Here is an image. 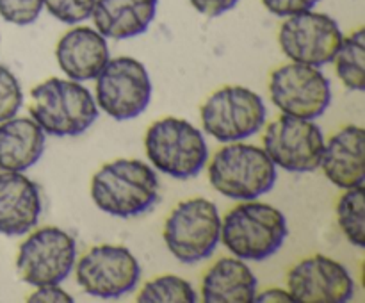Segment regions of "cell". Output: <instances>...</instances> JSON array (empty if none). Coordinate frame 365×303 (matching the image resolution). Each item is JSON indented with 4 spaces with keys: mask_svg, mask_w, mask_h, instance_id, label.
<instances>
[{
    "mask_svg": "<svg viewBox=\"0 0 365 303\" xmlns=\"http://www.w3.org/2000/svg\"><path fill=\"white\" fill-rule=\"evenodd\" d=\"M91 198L102 212L135 217L148 212L159 200V177L139 159H116L93 175Z\"/></svg>",
    "mask_w": 365,
    "mask_h": 303,
    "instance_id": "1",
    "label": "cell"
},
{
    "mask_svg": "<svg viewBox=\"0 0 365 303\" xmlns=\"http://www.w3.org/2000/svg\"><path fill=\"white\" fill-rule=\"evenodd\" d=\"M41 191L24 171H0V234L25 235L41 217Z\"/></svg>",
    "mask_w": 365,
    "mask_h": 303,
    "instance_id": "15",
    "label": "cell"
},
{
    "mask_svg": "<svg viewBox=\"0 0 365 303\" xmlns=\"http://www.w3.org/2000/svg\"><path fill=\"white\" fill-rule=\"evenodd\" d=\"M56 59L71 81H93L110 59L107 38L96 29L73 27L57 41Z\"/></svg>",
    "mask_w": 365,
    "mask_h": 303,
    "instance_id": "16",
    "label": "cell"
},
{
    "mask_svg": "<svg viewBox=\"0 0 365 303\" xmlns=\"http://www.w3.org/2000/svg\"><path fill=\"white\" fill-rule=\"evenodd\" d=\"M260 2L274 16L287 18L292 14L303 13V11L314 9L319 0H260Z\"/></svg>",
    "mask_w": 365,
    "mask_h": 303,
    "instance_id": "27",
    "label": "cell"
},
{
    "mask_svg": "<svg viewBox=\"0 0 365 303\" xmlns=\"http://www.w3.org/2000/svg\"><path fill=\"white\" fill-rule=\"evenodd\" d=\"M269 96L282 114L316 120L330 107L331 86L321 68L291 61L271 73Z\"/></svg>",
    "mask_w": 365,
    "mask_h": 303,
    "instance_id": "11",
    "label": "cell"
},
{
    "mask_svg": "<svg viewBox=\"0 0 365 303\" xmlns=\"http://www.w3.org/2000/svg\"><path fill=\"white\" fill-rule=\"evenodd\" d=\"M287 291L296 303H344L355 294V280L337 260L312 255L291 267Z\"/></svg>",
    "mask_w": 365,
    "mask_h": 303,
    "instance_id": "14",
    "label": "cell"
},
{
    "mask_svg": "<svg viewBox=\"0 0 365 303\" xmlns=\"http://www.w3.org/2000/svg\"><path fill=\"white\" fill-rule=\"evenodd\" d=\"M46 134L32 118L0 121V170L27 171L41 159Z\"/></svg>",
    "mask_w": 365,
    "mask_h": 303,
    "instance_id": "20",
    "label": "cell"
},
{
    "mask_svg": "<svg viewBox=\"0 0 365 303\" xmlns=\"http://www.w3.org/2000/svg\"><path fill=\"white\" fill-rule=\"evenodd\" d=\"M77 242L59 227H41L21 242L16 257V269L29 285L63 284L73 271Z\"/></svg>",
    "mask_w": 365,
    "mask_h": 303,
    "instance_id": "10",
    "label": "cell"
},
{
    "mask_svg": "<svg viewBox=\"0 0 365 303\" xmlns=\"http://www.w3.org/2000/svg\"><path fill=\"white\" fill-rule=\"evenodd\" d=\"M342 38L337 20L312 9L287 16L278 31V45L289 59L317 68L334 61Z\"/></svg>",
    "mask_w": 365,
    "mask_h": 303,
    "instance_id": "13",
    "label": "cell"
},
{
    "mask_svg": "<svg viewBox=\"0 0 365 303\" xmlns=\"http://www.w3.org/2000/svg\"><path fill=\"white\" fill-rule=\"evenodd\" d=\"M221 239V214L216 203L203 196L178 203L164 223V242L182 264L209 259Z\"/></svg>",
    "mask_w": 365,
    "mask_h": 303,
    "instance_id": "6",
    "label": "cell"
},
{
    "mask_svg": "<svg viewBox=\"0 0 365 303\" xmlns=\"http://www.w3.org/2000/svg\"><path fill=\"white\" fill-rule=\"evenodd\" d=\"M24 103L20 81L7 66L0 64V121L16 116Z\"/></svg>",
    "mask_w": 365,
    "mask_h": 303,
    "instance_id": "24",
    "label": "cell"
},
{
    "mask_svg": "<svg viewBox=\"0 0 365 303\" xmlns=\"http://www.w3.org/2000/svg\"><path fill=\"white\" fill-rule=\"evenodd\" d=\"M202 127L220 143L245 141L266 125L262 96L245 86H225L214 91L200 109Z\"/></svg>",
    "mask_w": 365,
    "mask_h": 303,
    "instance_id": "7",
    "label": "cell"
},
{
    "mask_svg": "<svg viewBox=\"0 0 365 303\" xmlns=\"http://www.w3.org/2000/svg\"><path fill=\"white\" fill-rule=\"evenodd\" d=\"M135 299L139 303H196L198 292L185 278L177 274H163L146 282Z\"/></svg>",
    "mask_w": 365,
    "mask_h": 303,
    "instance_id": "23",
    "label": "cell"
},
{
    "mask_svg": "<svg viewBox=\"0 0 365 303\" xmlns=\"http://www.w3.org/2000/svg\"><path fill=\"white\" fill-rule=\"evenodd\" d=\"M319 168L328 180L341 189L364 185L365 130L359 125H346L324 141Z\"/></svg>",
    "mask_w": 365,
    "mask_h": 303,
    "instance_id": "17",
    "label": "cell"
},
{
    "mask_svg": "<svg viewBox=\"0 0 365 303\" xmlns=\"http://www.w3.org/2000/svg\"><path fill=\"white\" fill-rule=\"evenodd\" d=\"M31 118L45 134L56 138L81 135L98 118L95 96L77 81L52 77L31 91Z\"/></svg>",
    "mask_w": 365,
    "mask_h": 303,
    "instance_id": "2",
    "label": "cell"
},
{
    "mask_svg": "<svg viewBox=\"0 0 365 303\" xmlns=\"http://www.w3.org/2000/svg\"><path fill=\"white\" fill-rule=\"evenodd\" d=\"M75 278L86 294L100 299H118L138 287L141 266L127 246L98 245L75 262Z\"/></svg>",
    "mask_w": 365,
    "mask_h": 303,
    "instance_id": "9",
    "label": "cell"
},
{
    "mask_svg": "<svg viewBox=\"0 0 365 303\" xmlns=\"http://www.w3.org/2000/svg\"><path fill=\"white\" fill-rule=\"evenodd\" d=\"M241 0H189L192 7L198 11L200 14L209 18H217L221 14L228 13L234 9Z\"/></svg>",
    "mask_w": 365,
    "mask_h": 303,
    "instance_id": "29",
    "label": "cell"
},
{
    "mask_svg": "<svg viewBox=\"0 0 365 303\" xmlns=\"http://www.w3.org/2000/svg\"><path fill=\"white\" fill-rule=\"evenodd\" d=\"M337 221L342 234L356 248L365 246V189H344L337 202Z\"/></svg>",
    "mask_w": 365,
    "mask_h": 303,
    "instance_id": "22",
    "label": "cell"
},
{
    "mask_svg": "<svg viewBox=\"0 0 365 303\" xmlns=\"http://www.w3.org/2000/svg\"><path fill=\"white\" fill-rule=\"evenodd\" d=\"M95 2L96 0H43V7H46L56 20L77 25L91 18Z\"/></svg>",
    "mask_w": 365,
    "mask_h": 303,
    "instance_id": "25",
    "label": "cell"
},
{
    "mask_svg": "<svg viewBox=\"0 0 365 303\" xmlns=\"http://www.w3.org/2000/svg\"><path fill=\"white\" fill-rule=\"evenodd\" d=\"M277 166L266 150L248 143H227L209 164L210 185L230 200H257L274 188Z\"/></svg>",
    "mask_w": 365,
    "mask_h": 303,
    "instance_id": "4",
    "label": "cell"
},
{
    "mask_svg": "<svg viewBox=\"0 0 365 303\" xmlns=\"http://www.w3.org/2000/svg\"><path fill=\"white\" fill-rule=\"evenodd\" d=\"M159 0H96L91 18L103 38L130 39L148 31Z\"/></svg>",
    "mask_w": 365,
    "mask_h": 303,
    "instance_id": "18",
    "label": "cell"
},
{
    "mask_svg": "<svg viewBox=\"0 0 365 303\" xmlns=\"http://www.w3.org/2000/svg\"><path fill=\"white\" fill-rule=\"evenodd\" d=\"M335 71L342 84L351 91H364L365 88V29L360 27L342 38L335 53Z\"/></svg>",
    "mask_w": 365,
    "mask_h": 303,
    "instance_id": "21",
    "label": "cell"
},
{
    "mask_svg": "<svg viewBox=\"0 0 365 303\" xmlns=\"http://www.w3.org/2000/svg\"><path fill=\"white\" fill-rule=\"evenodd\" d=\"M146 157L168 177L187 180L207 166L209 146L191 121L166 116L153 121L145 135Z\"/></svg>",
    "mask_w": 365,
    "mask_h": 303,
    "instance_id": "5",
    "label": "cell"
},
{
    "mask_svg": "<svg viewBox=\"0 0 365 303\" xmlns=\"http://www.w3.org/2000/svg\"><path fill=\"white\" fill-rule=\"evenodd\" d=\"M43 11V0H0V16L13 25L34 24Z\"/></svg>",
    "mask_w": 365,
    "mask_h": 303,
    "instance_id": "26",
    "label": "cell"
},
{
    "mask_svg": "<svg viewBox=\"0 0 365 303\" xmlns=\"http://www.w3.org/2000/svg\"><path fill=\"white\" fill-rule=\"evenodd\" d=\"M253 302H257V303H269V302L287 303V302H292V298H291V294H289V291H284V289H267V291L257 292Z\"/></svg>",
    "mask_w": 365,
    "mask_h": 303,
    "instance_id": "30",
    "label": "cell"
},
{
    "mask_svg": "<svg viewBox=\"0 0 365 303\" xmlns=\"http://www.w3.org/2000/svg\"><path fill=\"white\" fill-rule=\"evenodd\" d=\"M287 217L269 203L248 200L239 203L221 220L225 248L242 260H266L284 246L287 239Z\"/></svg>",
    "mask_w": 365,
    "mask_h": 303,
    "instance_id": "3",
    "label": "cell"
},
{
    "mask_svg": "<svg viewBox=\"0 0 365 303\" xmlns=\"http://www.w3.org/2000/svg\"><path fill=\"white\" fill-rule=\"evenodd\" d=\"M152 78L141 61L114 57L96 77L95 100L98 109L116 121L134 120L152 102Z\"/></svg>",
    "mask_w": 365,
    "mask_h": 303,
    "instance_id": "8",
    "label": "cell"
},
{
    "mask_svg": "<svg viewBox=\"0 0 365 303\" xmlns=\"http://www.w3.org/2000/svg\"><path fill=\"white\" fill-rule=\"evenodd\" d=\"M323 128L314 120L282 114L264 132V150L274 166L291 173H309L319 168L324 150Z\"/></svg>",
    "mask_w": 365,
    "mask_h": 303,
    "instance_id": "12",
    "label": "cell"
},
{
    "mask_svg": "<svg viewBox=\"0 0 365 303\" xmlns=\"http://www.w3.org/2000/svg\"><path fill=\"white\" fill-rule=\"evenodd\" d=\"M257 284L255 273L246 260L223 257L203 274L202 299L205 303H252Z\"/></svg>",
    "mask_w": 365,
    "mask_h": 303,
    "instance_id": "19",
    "label": "cell"
},
{
    "mask_svg": "<svg viewBox=\"0 0 365 303\" xmlns=\"http://www.w3.org/2000/svg\"><path fill=\"white\" fill-rule=\"evenodd\" d=\"M27 302L31 303H61V302H73V296L68 291H64L61 287V284H52V285H39L36 287V291L32 292L27 298Z\"/></svg>",
    "mask_w": 365,
    "mask_h": 303,
    "instance_id": "28",
    "label": "cell"
}]
</instances>
